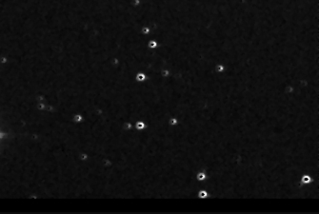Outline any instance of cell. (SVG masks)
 <instances>
[{"mask_svg": "<svg viewBox=\"0 0 319 214\" xmlns=\"http://www.w3.org/2000/svg\"><path fill=\"white\" fill-rule=\"evenodd\" d=\"M133 129L136 130H143L146 129V124L141 120H138L133 123Z\"/></svg>", "mask_w": 319, "mask_h": 214, "instance_id": "1", "label": "cell"}, {"mask_svg": "<svg viewBox=\"0 0 319 214\" xmlns=\"http://www.w3.org/2000/svg\"><path fill=\"white\" fill-rule=\"evenodd\" d=\"M196 180L197 181H199V182H203V181H205L206 180V179H207V177H208V175H207V172L206 171H204V170H199V171H197V173H196Z\"/></svg>", "mask_w": 319, "mask_h": 214, "instance_id": "2", "label": "cell"}, {"mask_svg": "<svg viewBox=\"0 0 319 214\" xmlns=\"http://www.w3.org/2000/svg\"><path fill=\"white\" fill-rule=\"evenodd\" d=\"M168 124L171 127H174L178 125V119H177L176 117H174V116L173 117H170V118H169V120H168Z\"/></svg>", "mask_w": 319, "mask_h": 214, "instance_id": "4", "label": "cell"}, {"mask_svg": "<svg viewBox=\"0 0 319 214\" xmlns=\"http://www.w3.org/2000/svg\"><path fill=\"white\" fill-rule=\"evenodd\" d=\"M209 197V192L206 189H200L198 191V199H208Z\"/></svg>", "mask_w": 319, "mask_h": 214, "instance_id": "3", "label": "cell"}, {"mask_svg": "<svg viewBox=\"0 0 319 214\" xmlns=\"http://www.w3.org/2000/svg\"><path fill=\"white\" fill-rule=\"evenodd\" d=\"M149 46L151 48H155L156 47V43L154 42V41H151V42L149 43Z\"/></svg>", "mask_w": 319, "mask_h": 214, "instance_id": "5", "label": "cell"}]
</instances>
